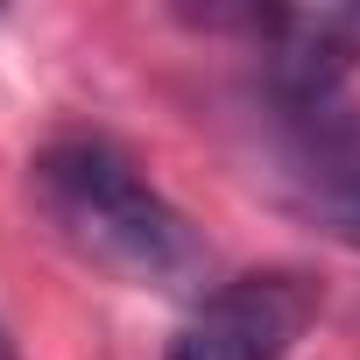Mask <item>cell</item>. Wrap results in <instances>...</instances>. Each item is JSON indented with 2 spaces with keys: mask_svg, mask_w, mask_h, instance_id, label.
<instances>
[{
  "mask_svg": "<svg viewBox=\"0 0 360 360\" xmlns=\"http://www.w3.org/2000/svg\"><path fill=\"white\" fill-rule=\"evenodd\" d=\"M36 205L78 262L134 290H198L205 276V240L191 219L106 134H57L36 155Z\"/></svg>",
  "mask_w": 360,
  "mask_h": 360,
  "instance_id": "cell-1",
  "label": "cell"
},
{
  "mask_svg": "<svg viewBox=\"0 0 360 360\" xmlns=\"http://www.w3.org/2000/svg\"><path fill=\"white\" fill-rule=\"evenodd\" d=\"M276 155L290 205L318 233L360 248V99L332 92L311 106H276Z\"/></svg>",
  "mask_w": 360,
  "mask_h": 360,
  "instance_id": "cell-2",
  "label": "cell"
},
{
  "mask_svg": "<svg viewBox=\"0 0 360 360\" xmlns=\"http://www.w3.org/2000/svg\"><path fill=\"white\" fill-rule=\"evenodd\" d=\"M318 290L290 269L276 276H240L219 283L184 325H176L162 360H290L297 332L311 325Z\"/></svg>",
  "mask_w": 360,
  "mask_h": 360,
  "instance_id": "cell-3",
  "label": "cell"
},
{
  "mask_svg": "<svg viewBox=\"0 0 360 360\" xmlns=\"http://www.w3.org/2000/svg\"><path fill=\"white\" fill-rule=\"evenodd\" d=\"M262 43V99L276 106H311L353 85L360 57V22L339 8H240L233 15Z\"/></svg>",
  "mask_w": 360,
  "mask_h": 360,
  "instance_id": "cell-4",
  "label": "cell"
},
{
  "mask_svg": "<svg viewBox=\"0 0 360 360\" xmlns=\"http://www.w3.org/2000/svg\"><path fill=\"white\" fill-rule=\"evenodd\" d=\"M0 360H15V353H8V332H0Z\"/></svg>",
  "mask_w": 360,
  "mask_h": 360,
  "instance_id": "cell-5",
  "label": "cell"
}]
</instances>
